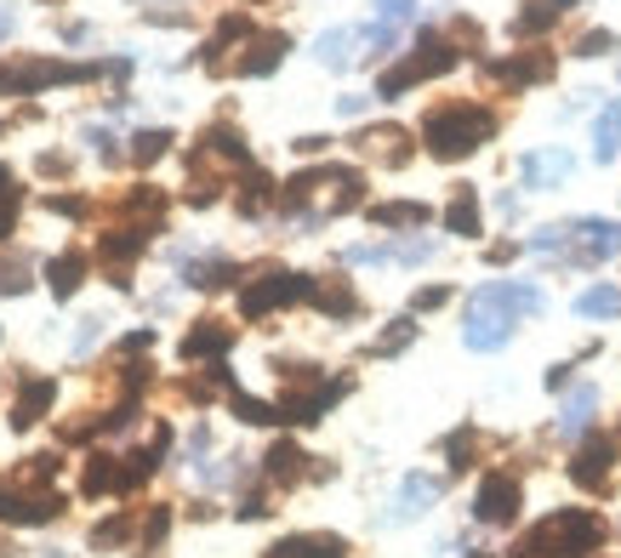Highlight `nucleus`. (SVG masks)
<instances>
[{"label":"nucleus","mask_w":621,"mask_h":558,"mask_svg":"<svg viewBox=\"0 0 621 558\" xmlns=\"http://www.w3.org/2000/svg\"><path fill=\"white\" fill-rule=\"evenodd\" d=\"M490 138H497V114L479 103H445L422 120V143H428L434 160H462V154L484 149Z\"/></svg>","instance_id":"1"},{"label":"nucleus","mask_w":621,"mask_h":558,"mask_svg":"<svg viewBox=\"0 0 621 558\" xmlns=\"http://www.w3.org/2000/svg\"><path fill=\"white\" fill-rule=\"evenodd\" d=\"M599 541H604V524L581 507H565L547 524H536V530L513 547V558H587V552H599Z\"/></svg>","instance_id":"2"},{"label":"nucleus","mask_w":621,"mask_h":558,"mask_svg":"<svg viewBox=\"0 0 621 558\" xmlns=\"http://www.w3.org/2000/svg\"><path fill=\"white\" fill-rule=\"evenodd\" d=\"M536 256H565V262H604L621 251V228L615 222H599V217H576V222H553L531 240Z\"/></svg>","instance_id":"3"},{"label":"nucleus","mask_w":621,"mask_h":558,"mask_svg":"<svg viewBox=\"0 0 621 558\" xmlns=\"http://www.w3.org/2000/svg\"><path fill=\"white\" fill-rule=\"evenodd\" d=\"M450 63H456V46H450L445 35H422L416 52L400 63V69H388V75L377 80V97H400V91H411V86H422V80L445 75Z\"/></svg>","instance_id":"4"},{"label":"nucleus","mask_w":621,"mask_h":558,"mask_svg":"<svg viewBox=\"0 0 621 558\" xmlns=\"http://www.w3.org/2000/svg\"><path fill=\"white\" fill-rule=\"evenodd\" d=\"M303 297H314V280H308V274H263L257 285H246L240 314H246V319H263V314L291 308V303H303Z\"/></svg>","instance_id":"5"},{"label":"nucleus","mask_w":621,"mask_h":558,"mask_svg":"<svg viewBox=\"0 0 621 558\" xmlns=\"http://www.w3.org/2000/svg\"><path fill=\"white\" fill-rule=\"evenodd\" d=\"M63 513L57 490H0V524H52Z\"/></svg>","instance_id":"6"},{"label":"nucleus","mask_w":621,"mask_h":558,"mask_svg":"<svg viewBox=\"0 0 621 558\" xmlns=\"http://www.w3.org/2000/svg\"><path fill=\"white\" fill-rule=\"evenodd\" d=\"M513 337V314L490 308V303H468V325H462V342L473 353H497L502 342Z\"/></svg>","instance_id":"7"},{"label":"nucleus","mask_w":621,"mask_h":558,"mask_svg":"<svg viewBox=\"0 0 621 558\" xmlns=\"http://www.w3.org/2000/svg\"><path fill=\"white\" fill-rule=\"evenodd\" d=\"M519 479H508V473H490L484 484H479V496H473V518L479 524H513L519 518Z\"/></svg>","instance_id":"8"},{"label":"nucleus","mask_w":621,"mask_h":558,"mask_svg":"<svg viewBox=\"0 0 621 558\" xmlns=\"http://www.w3.org/2000/svg\"><path fill=\"white\" fill-rule=\"evenodd\" d=\"M473 303H490V308H502V314H542V291L525 285V280H490L473 291Z\"/></svg>","instance_id":"9"},{"label":"nucleus","mask_w":621,"mask_h":558,"mask_svg":"<svg viewBox=\"0 0 621 558\" xmlns=\"http://www.w3.org/2000/svg\"><path fill=\"white\" fill-rule=\"evenodd\" d=\"M610 468H615V439H587L581 450H576V462H570V479L581 484V490H604L610 484Z\"/></svg>","instance_id":"10"},{"label":"nucleus","mask_w":621,"mask_h":558,"mask_svg":"<svg viewBox=\"0 0 621 558\" xmlns=\"http://www.w3.org/2000/svg\"><path fill=\"white\" fill-rule=\"evenodd\" d=\"M576 172V160L565 149H531L525 160H519V177H525V188H553V183H565Z\"/></svg>","instance_id":"11"},{"label":"nucleus","mask_w":621,"mask_h":558,"mask_svg":"<svg viewBox=\"0 0 621 558\" xmlns=\"http://www.w3.org/2000/svg\"><path fill=\"white\" fill-rule=\"evenodd\" d=\"M52 376H23V387H18V405H12V428L18 434H29V428H35V422L52 411Z\"/></svg>","instance_id":"12"},{"label":"nucleus","mask_w":621,"mask_h":558,"mask_svg":"<svg viewBox=\"0 0 621 558\" xmlns=\"http://www.w3.org/2000/svg\"><path fill=\"white\" fill-rule=\"evenodd\" d=\"M439 502V479H428V473H411L405 484H400V502H394V513H388V518H394V524H405V518H422V513H428Z\"/></svg>","instance_id":"13"},{"label":"nucleus","mask_w":621,"mask_h":558,"mask_svg":"<svg viewBox=\"0 0 621 558\" xmlns=\"http://www.w3.org/2000/svg\"><path fill=\"white\" fill-rule=\"evenodd\" d=\"M228 348H235V331H228V325H217V319H200V325L183 337V359H222Z\"/></svg>","instance_id":"14"},{"label":"nucleus","mask_w":621,"mask_h":558,"mask_svg":"<svg viewBox=\"0 0 621 558\" xmlns=\"http://www.w3.org/2000/svg\"><path fill=\"white\" fill-rule=\"evenodd\" d=\"M359 154H366V160H382V166H405V160H411L400 125H377V131H366V138H359Z\"/></svg>","instance_id":"15"},{"label":"nucleus","mask_w":621,"mask_h":558,"mask_svg":"<svg viewBox=\"0 0 621 558\" xmlns=\"http://www.w3.org/2000/svg\"><path fill=\"white\" fill-rule=\"evenodd\" d=\"M285 46H291V41L280 35V29L257 35V41L246 46V57H240V75H251V80H257V75H274V69H280V57H285Z\"/></svg>","instance_id":"16"},{"label":"nucleus","mask_w":621,"mask_h":558,"mask_svg":"<svg viewBox=\"0 0 621 558\" xmlns=\"http://www.w3.org/2000/svg\"><path fill=\"white\" fill-rule=\"evenodd\" d=\"M342 536H285L269 547V558H342Z\"/></svg>","instance_id":"17"},{"label":"nucleus","mask_w":621,"mask_h":558,"mask_svg":"<svg viewBox=\"0 0 621 558\" xmlns=\"http://www.w3.org/2000/svg\"><path fill=\"white\" fill-rule=\"evenodd\" d=\"M80 280H86V256H80V251H63V256L46 262V285H52V297H57V303H63V297H75Z\"/></svg>","instance_id":"18"},{"label":"nucleus","mask_w":621,"mask_h":558,"mask_svg":"<svg viewBox=\"0 0 621 558\" xmlns=\"http://www.w3.org/2000/svg\"><path fill=\"white\" fill-rule=\"evenodd\" d=\"M490 75L497 80H508V86H536V80H547L553 75V57H502V63H490Z\"/></svg>","instance_id":"19"},{"label":"nucleus","mask_w":621,"mask_h":558,"mask_svg":"<svg viewBox=\"0 0 621 558\" xmlns=\"http://www.w3.org/2000/svg\"><path fill=\"white\" fill-rule=\"evenodd\" d=\"M570 7L576 0H525V12L513 18V35H542V29H553Z\"/></svg>","instance_id":"20"},{"label":"nucleus","mask_w":621,"mask_h":558,"mask_svg":"<svg viewBox=\"0 0 621 558\" xmlns=\"http://www.w3.org/2000/svg\"><path fill=\"white\" fill-rule=\"evenodd\" d=\"M593 411H599V387H576L570 400H565V411H559V434L576 439L587 422H593Z\"/></svg>","instance_id":"21"},{"label":"nucleus","mask_w":621,"mask_h":558,"mask_svg":"<svg viewBox=\"0 0 621 558\" xmlns=\"http://www.w3.org/2000/svg\"><path fill=\"white\" fill-rule=\"evenodd\" d=\"M371 222L377 228H422L428 222V206L422 200H382V206H371Z\"/></svg>","instance_id":"22"},{"label":"nucleus","mask_w":621,"mask_h":558,"mask_svg":"<svg viewBox=\"0 0 621 558\" xmlns=\"http://www.w3.org/2000/svg\"><path fill=\"white\" fill-rule=\"evenodd\" d=\"M576 314H581V319H615V314H621V291H615V285L581 291V297H576Z\"/></svg>","instance_id":"23"},{"label":"nucleus","mask_w":621,"mask_h":558,"mask_svg":"<svg viewBox=\"0 0 621 558\" xmlns=\"http://www.w3.org/2000/svg\"><path fill=\"white\" fill-rule=\"evenodd\" d=\"M353 29H331V35H319L314 41V57L325 63V69H348V63H353Z\"/></svg>","instance_id":"24"},{"label":"nucleus","mask_w":621,"mask_h":558,"mask_svg":"<svg viewBox=\"0 0 621 558\" xmlns=\"http://www.w3.org/2000/svg\"><path fill=\"white\" fill-rule=\"evenodd\" d=\"M445 228H450V234H479V200H473V188H462V194H456V200H450V211H445Z\"/></svg>","instance_id":"25"},{"label":"nucleus","mask_w":621,"mask_h":558,"mask_svg":"<svg viewBox=\"0 0 621 558\" xmlns=\"http://www.w3.org/2000/svg\"><path fill=\"white\" fill-rule=\"evenodd\" d=\"M303 462H308V456H303L297 445H274V450H269V479H280V484L303 479Z\"/></svg>","instance_id":"26"},{"label":"nucleus","mask_w":621,"mask_h":558,"mask_svg":"<svg viewBox=\"0 0 621 558\" xmlns=\"http://www.w3.org/2000/svg\"><path fill=\"white\" fill-rule=\"evenodd\" d=\"M143 228H120V234H109L103 245H97V256H109V262H132L138 251H143Z\"/></svg>","instance_id":"27"},{"label":"nucleus","mask_w":621,"mask_h":558,"mask_svg":"<svg viewBox=\"0 0 621 558\" xmlns=\"http://www.w3.org/2000/svg\"><path fill=\"white\" fill-rule=\"evenodd\" d=\"M86 496H109V490H120V468L109 462V456H91V468H86Z\"/></svg>","instance_id":"28"},{"label":"nucleus","mask_w":621,"mask_h":558,"mask_svg":"<svg viewBox=\"0 0 621 558\" xmlns=\"http://www.w3.org/2000/svg\"><path fill=\"white\" fill-rule=\"evenodd\" d=\"M615 149H621V103L593 125V154H599V160H615Z\"/></svg>","instance_id":"29"},{"label":"nucleus","mask_w":621,"mask_h":558,"mask_svg":"<svg viewBox=\"0 0 621 558\" xmlns=\"http://www.w3.org/2000/svg\"><path fill=\"white\" fill-rule=\"evenodd\" d=\"M166 149H172V131H138V138H132V160H138V166H154Z\"/></svg>","instance_id":"30"},{"label":"nucleus","mask_w":621,"mask_h":558,"mask_svg":"<svg viewBox=\"0 0 621 558\" xmlns=\"http://www.w3.org/2000/svg\"><path fill=\"white\" fill-rule=\"evenodd\" d=\"M314 303H319L325 314H342V319L359 308V303H353V291H348L342 280H337V285H314Z\"/></svg>","instance_id":"31"},{"label":"nucleus","mask_w":621,"mask_h":558,"mask_svg":"<svg viewBox=\"0 0 621 558\" xmlns=\"http://www.w3.org/2000/svg\"><path fill=\"white\" fill-rule=\"evenodd\" d=\"M29 291V256H0V297Z\"/></svg>","instance_id":"32"},{"label":"nucleus","mask_w":621,"mask_h":558,"mask_svg":"<svg viewBox=\"0 0 621 558\" xmlns=\"http://www.w3.org/2000/svg\"><path fill=\"white\" fill-rule=\"evenodd\" d=\"M235 416H240V422H251V428H269V422H280V411H274V405L246 400V393H235Z\"/></svg>","instance_id":"33"},{"label":"nucleus","mask_w":621,"mask_h":558,"mask_svg":"<svg viewBox=\"0 0 621 558\" xmlns=\"http://www.w3.org/2000/svg\"><path fill=\"white\" fill-rule=\"evenodd\" d=\"M411 337H416V319H394V325H388V331L377 337V353H382V359H388V353H400Z\"/></svg>","instance_id":"34"},{"label":"nucleus","mask_w":621,"mask_h":558,"mask_svg":"<svg viewBox=\"0 0 621 558\" xmlns=\"http://www.w3.org/2000/svg\"><path fill=\"white\" fill-rule=\"evenodd\" d=\"M269 194H274V183H269L263 172H251V177H246V194H240V206H246V211H263Z\"/></svg>","instance_id":"35"},{"label":"nucleus","mask_w":621,"mask_h":558,"mask_svg":"<svg viewBox=\"0 0 621 558\" xmlns=\"http://www.w3.org/2000/svg\"><path fill=\"white\" fill-rule=\"evenodd\" d=\"M604 52H615V35H610V29H593V35L576 41V57H604Z\"/></svg>","instance_id":"36"},{"label":"nucleus","mask_w":621,"mask_h":558,"mask_svg":"<svg viewBox=\"0 0 621 558\" xmlns=\"http://www.w3.org/2000/svg\"><path fill=\"white\" fill-rule=\"evenodd\" d=\"M166 530H172V513H166V507H154L149 524H143V547H160V541H166Z\"/></svg>","instance_id":"37"},{"label":"nucleus","mask_w":621,"mask_h":558,"mask_svg":"<svg viewBox=\"0 0 621 558\" xmlns=\"http://www.w3.org/2000/svg\"><path fill=\"white\" fill-rule=\"evenodd\" d=\"M445 450H450V468H456V473L473 468V462H468V456H473V434H450V445H445Z\"/></svg>","instance_id":"38"},{"label":"nucleus","mask_w":621,"mask_h":558,"mask_svg":"<svg viewBox=\"0 0 621 558\" xmlns=\"http://www.w3.org/2000/svg\"><path fill=\"white\" fill-rule=\"evenodd\" d=\"M411 7H416V0H377V18L382 23H400V18H411Z\"/></svg>","instance_id":"39"},{"label":"nucleus","mask_w":621,"mask_h":558,"mask_svg":"<svg viewBox=\"0 0 621 558\" xmlns=\"http://www.w3.org/2000/svg\"><path fill=\"white\" fill-rule=\"evenodd\" d=\"M450 303V291L445 285H428V291H416V314H428V308H445Z\"/></svg>","instance_id":"40"},{"label":"nucleus","mask_w":621,"mask_h":558,"mask_svg":"<svg viewBox=\"0 0 621 558\" xmlns=\"http://www.w3.org/2000/svg\"><path fill=\"white\" fill-rule=\"evenodd\" d=\"M52 211H57V217H80V211H86V200H80V194H57Z\"/></svg>","instance_id":"41"},{"label":"nucleus","mask_w":621,"mask_h":558,"mask_svg":"<svg viewBox=\"0 0 621 558\" xmlns=\"http://www.w3.org/2000/svg\"><path fill=\"white\" fill-rule=\"evenodd\" d=\"M103 337V319H86V331L75 337V353H91V342Z\"/></svg>","instance_id":"42"},{"label":"nucleus","mask_w":621,"mask_h":558,"mask_svg":"<svg viewBox=\"0 0 621 558\" xmlns=\"http://www.w3.org/2000/svg\"><path fill=\"white\" fill-rule=\"evenodd\" d=\"M12 211H18V194H0V234L12 228Z\"/></svg>","instance_id":"43"},{"label":"nucleus","mask_w":621,"mask_h":558,"mask_svg":"<svg viewBox=\"0 0 621 558\" xmlns=\"http://www.w3.org/2000/svg\"><path fill=\"white\" fill-rule=\"evenodd\" d=\"M12 29H18V18H12L7 7H0V41H7V35H12Z\"/></svg>","instance_id":"44"},{"label":"nucleus","mask_w":621,"mask_h":558,"mask_svg":"<svg viewBox=\"0 0 621 558\" xmlns=\"http://www.w3.org/2000/svg\"><path fill=\"white\" fill-rule=\"evenodd\" d=\"M0 194H12V172L7 166H0Z\"/></svg>","instance_id":"45"}]
</instances>
